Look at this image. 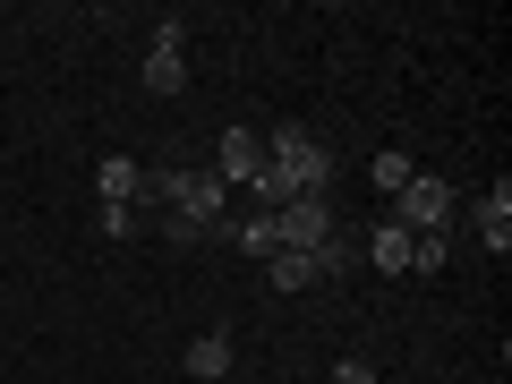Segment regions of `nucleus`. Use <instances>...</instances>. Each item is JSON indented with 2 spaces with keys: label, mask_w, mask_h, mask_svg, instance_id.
Segmentation results:
<instances>
[{
  "label": "nucleus",
  "mask_w": 512,
  "mask_h": 384,
  "mask_svg": "<svg viewBox=\"0 0 512 384\" xmlns=\"http://www.w3.org/2000/svg\"><path fill=\"white\" fill-rule=\"evenodd\" d=\"M325 180H333V163H325V146H316L308 128H274L265 137V205H291V197H325Z\"/></svg>",
  "instance_id": "1"
},
{
  "label": "nucleus",
  "mask_w": 512,
  "mask_h": 384,
  "mask_svg": "<svg viewBox=\"0 0 512 384\" xmlns=\"http://www.w3.org/2000/svg\"><path fill=\"white\" fill-rule=\"evenodd\" d=\"M274 231H282V248H291V256H316V248L333 239V205H325V197H291V205H274ZM282 248H274V256H282Z\"/></svg>",
  "instance_id": "2"
},
{
  "label": "nucleus",
  "mask_w": 512,
  "mask_h": 384,
  "mask_svg": "<svg viewBox=\"0 0 512 384\" xmlns=\"http://www.w3.org/2000/svg\"><path fill=\"white\" fill-rule=\"evenodd\" d=\"M393 222H410V231H444V222H453V180L410 171V188L393 197Z\"/></svg>",
  "instance_id": "3"
},
{
  "label": "nucleus",
  "mask_w": 512,
  "mask_h": 384,
  "mask_svg": "<svg viewBox=\"0 0 512 384\" xmlns=\"http://www.w3.org/2000/svg\"><path fill=\"white\" fill-rule=\"evenodd\" d=\"M470 222H478V248H487V256H504V248H512V180H495L487 197L470 205Z\"/></svg>",
  "instance_id": "4"
},
{
  "label": "nucleus",
  "mask_w": 512,
  "mask_h": 384,
  "mask_svg": "<svg viewBox=\"0 0 512 384\" xmlns=\"http://www.w3.org/2000/svg\"><path fill=\"white\" fill-rule=\"evenodd\" d=\"M94 188H103V205H146V163L103 154V163H94Z\"/></svg>",
  "instance_id": "5"
},
{
  "label": "nucleus",
  "mask_w": 512,
  "mask_h": 384,
  "mask_svg": "<svg viewBox=\"0 0 512 384\" xmlns=\"http://www.w3.org/2000/svg\"><path fill=\"white\" fill-rule=\"evenodd\" d=\"M231 180H265V137H256V128H231V137H222V188Z\"/></svg>",
  "instance_id": "6"
},
{
  "label": "nucleus",
  "mask_w": 512,
  "mask_h": 384,
  "mask_svg": "<svg viewBox=\"0 0 512 384\" xmlns=\"http://www.w3.org/2000/svg\"><path fill=\"white\" fill-rule=\"evenodd\" d=\"M367 265H376V274H410V222L384 214L376 231H367Z\"/></svg>",
  "instance_id": "7"
},
{
  "label": "nucleus",
  "mask_w": 512,
  "mask_h": 384,
  "mask_svg": "<svg viewBox=\"0 0 512 384\" xmlns=\"http://www.w3.org/2000/svg\"><path fill=\"white\" fill-rule=\"evenodd\" d=\"M146 86L154 94H180L188 86V43H154V52H146Z\"/></svg>",
  "instance_id": "8"
},
{
  "label": "nucleus",
  "mask_w": 512,
  "mask_h": 384,
  "mask_svg": "<svg viewBox=\"0 0 512 384\" xmlns=\"http://www.w3.org/2000/svg\"><path fill=\"white\" fill-rule=\"evenodd\" d=\"M180 367H188V376H205V384H214V376H231V342H222V333H197Z\"/></svg>",
  "instance_id": "9"
},
{
  "label": "nucleus",
  "mask_w": 512,
  "mask_h": 384,
  "mask_svg": "<svg viewBox=\"0 0 512 384\" xmlns=\"http://www.w3.org/2000/svg\"><path fill=\"white\" fill-rule=\"evenodd\" d=\"M265 274H274L282 299H291V291H316V256H291V248H282V256H265Z\"/></svg>",
  "instance_id": "10"
},
{
  "label": "nucleus",
  "mask_w": 512,
  "mask_h": 384,
  "mask_svg": "<svg viewBox=\"0 0 512 384\" xmlns=\"http://www.w3.org/2000/svg\"><path fill=\"white\" fill-rule=\"evenodd\" d=\"M222 231H231L248 256H274V248H282V231H274V205H265V214H248V222H222Z\"/></svg>",
  "instance_id": "11"
},
{
  "label": "nucleus",
  "mask_w": 512,
  "mask_h": 384,
  "mask_svg": "<svg viewBox=\"0 0 512 384\" xmlns=\"http://www.w3.org/2000/svg\"><path fill=\"white\" fill-rule=\"evenodd\" d=\"M444 256H453L444 231H410V274H444Z\"/></svg>",
  "instance_id": "12"
},
{
  "label": "nucleus",
  "mask_w": 512,
  "mask_h": 384,
  "mask_svg": "<svg viewBox=\"0 0 512 384\" xmlns=\"http://www.w3.org/2000/svg\"><path fill=\"white\" fill-rule=\"evenodd\" d=\"M367 171H376V188H384V197H402V188H410V171H419V163H410L402 146H384V154H376Z\"/></svg>",
  "instance_id": "13"
},
{
  "label": "nucleus",
  "mask_w": 512,
  "mask_h": 384,
  "mask_svg": "<svg viewBox=\"0 0 512 384\" xmlns=\"http://www.w3.org/2000/svg\"><path fill=\"white\" fill-rule=\"evenodd\" d=\"M350 265H359V248H350V239H342V231H333V239H325V248H316V282H342V274H350Z\"/></svg>",
  "instance_id": "14"
},
{
  "label": "nucleus",
  "mask_w": 512,
  "mask_h": 384,
  "mask_svg": "<svg viewBox=\"0 0 512 384\" xmlns=\"http://www.w3.org/2000/svg\"><path fill=\"white\" fill-rule=\"evenodd\" d=\"M146 231V205H103V239H137Z\"/></svg>",
  "instance_id": "15"
},
{
  "label": "nucleus",
  "mask_w": 512,
  "mask_h": 384,
  "mask_svg": "<svg viewBox=\"0 0 512 384\" xmlns=\"http://www.w3.org/2000/svg\"><path fill=\"white\" fill-rule=\"evenodd\" d=\"M333 384H376V367H367V359H342V367H333Z\"/></svg>",
  "instance_id": "16"
}]
</instances>
